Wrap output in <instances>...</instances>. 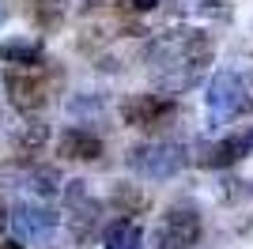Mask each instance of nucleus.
<instances>
[{
    "instance_id": "1",
    "label": "nucleus",
    "mask_w": 253,
    "mask_h": 249,
    "mask_svg": "<svg viewBox=\"0 0 253 249\" xmlns=\"http://www.w3.org/2000/svg\"><path fill=\"white\" fill-rule=\"evenodd\" d=\"M211 38L204 31H170L151 42V72L167 94H181L204 80L211 64Z\"/></svg>"
},
{
    "instance_id": "2",
    "label": "nucleus",
    "mask_w": 253,
    "mask_h": 249,
    "mask_svg": "<svg viewBox=\"0 0 253 249\" xmlns=\"http://www.w3.org/2000/svg\"><path fill=\"white\" fill-rule=\"evenodd\" d=\"M185 166V147L170 140H151L128 151V170L140 174L144 181H167Z\"/></svg>"
},
{
    "instance_id": "3",
    "label": "nucleus",
    "mask_w": 253,
    "mask_h": 249,
    "mask_svg": "<svg viewBox=\"0 0 253 249\" xmlns=\"http://www.w3.org/2000/svg\"><path fill=\"white\" fill-rule=\"evenodd\" d=\"M201 242V211L193 204H170L159 219L155 249H197Z\"/></svg>"
},
{
    "instance_id": "4",
    "label": "nucleus",
    "mask_w": 253,
    "mask_h": 249,
    "mask_svg": "<svg viewBox=\"0 0 253 249\" xmlns=\"http://www.w3.org/2000/svg\"><path fill=\"white\" fill-rule=\"evenodd\" d=\"M61 197H64V211H68V230H72L76 242H87L91 238V230L98 227V215H102V204H98L95 197H91V189H87V181H68V185H61Z\"/></svg>"
},
{
    "instance_id": "5",
    "label": "nucleus",
    "mask_w": 253,
    "mask_h": 249,
    "mask_svg": "<svg viewBox=\"0 0 253 249\" xmlns=\"http://www.w3.org/2000/svg\"><path fill=\"white\" fill-rule=\"evenodd\" d=\"M174 98L170 94H132L125 102V121L132 128H159L174 117Z\"/></svg>"
},
{
    "instance_id": "6",
    "label": "nucleus",
    "mask_w": 253,
    "mask_h": 249,
    "mask_svg": "<svg viewBox=\"0 0 253 249\" xmlns=\"http://www.w3.org/2000/svg\"><path fill=\"white\" fill-rule=\"evenodd\" d=\"M8 223L15 227V238L19 242H45L57 230V215L49 208H38V204H19L8 215Z\"/></svg>"
},
{
    "instance_id": "7",
    "label": "nucleus",
    "mask_w": 253,
    "mask_h": 249,
    "mask_svg": "<svg viewBox=\"0 0 253 249\" xmlns=\"http://www.w3.org/2000/svg\"><path fill=\"white\" fill-rule=\"evenodd\" d=\"M242 94H246V80H238L234 72H215L208 87V114L211 117H231L242 110Z\"/></svg>"
},
{
    "instance_id": "8",
    "label": "nucleus",
    "mask_w": 253,
    "mask_h": 249,
    "mask_svg": "<svg viewBox=\"0 0 253 249\" xmlns=\"http://www.w3.org/2000/svg\"><path fill=\"white\" fill-rule=\"evenodd\" d=\"M4 87H8L11 102L19 106L23 114L45 106V80L42 76H31V68H27V72H8L4 76Z\"/></svg>"
},
{
    "instance_id": "9",
    "label": "nucleus",
    "mask_w": 253,
    "mask_h": 249,
    "mask_svg": "<svg viewBox=\"0 0 253 249\" xmlns=\"http://www.w3.org/2000/svg\"><path fill=\"white\" fill-rule=\"evenodd\" d=\"M57 155L64 163H95V159H102V140L87 128H64L57 140Z\"/></svg>"
},
{
    "instance_id": "10",
    "label": "nucleus",
    "mask_w": 253,
    "mask_h": 249,
    "mask_svg": "<svg viewBox=\"0 0 253 249\" xmlns=\"http://www.w3.org/2000/svg\"><path fill=\"white\" fill-rule=\"evenodd\" d=\"M250 144H253V140H242V136H227V140H215V144H208V147L201 151V159H197V163L208 166V170H223V166L238 163V159L250 151Z\"/></svg>"
},
{
    "instance_id": "11",
    "label": "nucleus",
    "mask_w": 253,
    "mask_h": 249,
    "mask_svg": "<svg viewBox=\"0 0 253 249\" xmlns=\"http://www.w3.org/2000/svg\"><path fill=\"white\" fill-rule=\"evenodd\" d=\"M140 242H144V230L132 219H117L106 230V249H140Z\"/></svg>"
},
{
    "instance_id": "12",
    "label": "nucleus",
    "mask_w": 253,
    "mask_h": 249,
    "mask_svg": "<svg viewBox=\"0 0 253 249\" xmlns=\"http://www.w3.org/2000/svg\"><path fill=\"white\" fill-rule=\"evenodd\" d=\"M27 189L38 193V197H57V193H61V174H57L53 166H38V170L27 174Z\"/></svg>"
},
{
    "instance_id": "13",
    "label": "nucleus",
    "mask_w": 253,
    "mask_h": 249,
    "mask_svg": "<svg viewBox=\"0 0 253 249\" xmlns=\"http://www.w3.org/2000/svg\"><path fill=\"white\" fill-rule=\"evenodd\" d=\"M0 61L38 64V61H42V45H38V42H8V45H0Z\"/></svg>"
},
{
    "instance_id": "14",
    "label": "nucleus",
    "mask_w": 253,
    "mask_h": 249,
    "mask_svg": "<svg viewBox=\"0 0 253 249\" xmlns=\"http://www.w3.org/2000/svg\"><path fill=\"white\" fill-rule=\"evenodd\" d=\"M45 140H49V124H42V121H27L15 132V147H23V151H38Z\"/></svg>"
},
{
    "instance_id": "15",
    "label": "nucleus",
    "mask_w": 253,
    "mask_h": 249,
    "mask_svg": "<svg viewBox=\"0 0 253 249\" xmlns=\"http://www.w3.org/2000/svg\"><path fill=\"white\" fill-rule=\"evenodd\" d=\"M114 200H117V204H125L128 211H136V208H144V197H140V193H136L132 185H117Z\"/></svg>"
},
{
    "instance_id": "16",
    "label": "nucleus",
    "mask_w": 253,
    "mask_h": 249,
    "mask_svg": "<svg viewBox=\"0 0 253 249\" xmlns=\"http://www.w3.org/2000/svg\"><path fill=\"white\" fill-rule=\"evenodd\" d=\"M128 8L132 11H151V8H159V0H128Z\"/></svg>"
},
{
    "instance_id": "17",
    "label": "nucleus",
    "mask_w": 253,
    "mask_h": 249,
    "mask_svg": "<svg viewBox=\"0 0 253 249\" xmlns=\"http://www.w3.org/2000/svg\"><path fill=\"white\" fill-rule=\"evenodd\" d=\"M4 227H8V208L0 204V230H4Z\"/></svg>"
},
{
    "instance_id": "18",
    "label": "nucleus",
    "mask_w": 253,
    "mask_h": 249,
    "mask_svg": "<svg viewBox=\"0 0 253 249\" xmlns=\"http://www.w3.org/2000/svg\"><path fill=\"white\" fill-rule=\"evenodd\" d=\"M0 15H4V11H0Z\"/></svg>"
}]
</instances>
